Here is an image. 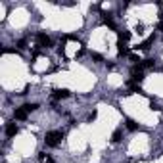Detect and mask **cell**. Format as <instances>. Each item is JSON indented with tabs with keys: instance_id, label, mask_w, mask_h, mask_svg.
Masks as SVG:
<instances>
[{
	"instance_id": "6da1fadb",
	"label": "cell",
	"mask_w": 163,
	"mask_h": 163,
	"mask_svg": "<svg viewBox=\"0 0 163 163\" xmlns=\"http://www.w3.org/2000/svg\"><path fill=\"white\" fill-rule=\"evenodd\" d=\"M61 138H64V134H61L60 130H48L46 136H44V142H46V146H50V148H56V146L61 142Z\"/></svg>"
},
{
	"instance_id": "7a4b0ae2",
	"label": "cell",
	"mask_w": 163,
	"mask_h": 163,
	"mask_svg": "<svg viewBox=\"0 0 163 163\" xmlns=\"http://www.w3.org/2000/svg\"><path fill=\"white\" fill-rule=\"evenodd\" d=\"M36 42H39V46H42V48H48L52 44V40H50V36L46 33H39L36 35Z\"/></svg>"
},
{
	"instance_id": "3957f363",
	"label": "cell",
	"mask_w": 163,
	"mask_h": 163,
	"mask_svg": "<svg viewBox=\"0 0 163 163\" xmlns=\"http://www.w3.org/2000/svg\"><path fill=\"white\" fill-rule=\"evenodd\" d=\"M69 96V90L67 88H56L54 92H52V98L54 100H61V98H67Z\"/></svg>"
},
{
	"instance_id": "277c9868",
	"label": "cell",
	"mask_w": 163,
	"mask_h": 163,
	"mask_svg": "<svg viewBox=\"0 0 163 163\" xmlns=\"http://www.w3.org/2000/svg\"><path fill=\"white\" fill-rule=\"evenodd\" d=\"M154 39H155V36H154V35H150V36H148V39H146V40H142V42H140L138 46H136V50H148L150 46L154 44Z\"/></svg>"
},
{
	"instance_id": "5b68a950",
	"label": "cell",
	"mask_w": 163,
	"mask_h": 163,
	"mask_svg": "<svg viewBox=\"0 0 163 163\" xmlns=\"http://www.w3.org/2000/svg\"><path fill=\"white\" fill-rule=\"evenodd\" d=\"M27 115H29V111L21 106V108H17V109H15L14 117H15V119H19V121H25V119H27Z\"/></svg>"
},
{
	"instance_id": "8992f818",
	"label": "cell",
	"mask_w": 163,
	"mask_h": 163,
	"mask_svg": "<svg viewBox=\"0 0 163 163\" xmlns=\"http://www.w3.org/2000/svg\"><path fill=\"white\" fill-rule=\"evenodd\" d=\"M17 125H15V123H10L8 125V127H6V136H8V138H12V136H15V134H17Z\"/></svg>"
},
{
	"instance_id": "52a82bcc",
	"label": "cell",
	"mask_w": 163,
	"mask_h": 163,
	"mask_svg": "<svg viewBox=\"0 0 163 163\" xmlns=\"http://www.w3.org/2000/svg\"><path fill=\"white\" fill-rule=\"evenodd\" d=\"M117 50H119V56H129L130 54L129 48H127V44H125L123 40H119V42H117Z\"/></svg>"
},
{
	"instance_id": "ba28073f",
	"label": "cell",
	"mask_w": 163,
	"mask_h": 163,
	"mask_svg": "<svg viewBox=\"0 0 163 163\" xmlns=\"http://www.w3.org/2000/svg\"><path fill=\"white\" fill-rule=\"evenodd\" d=\"M102 23H104V25H108L109 29H115V23H113V19L109 17L108 14H102Z\"/></svg>"
},
{
	"instance_id": "9c48e42d",
	"label": "cell",
	"mask_w": 163,
	"mask_h": 163,
	"mask_svg": "<svg viewBox=\"0 0 163 163\" xmlns=\"http://www.w3.org/2000/svg\"><path fill=\"white\" fill-rule=\"evenodd\" d=\"M129 88H130V90H133V92H138V94H144V90H142V88H140L138 85H136V83H133V81H130V83H129Z\"/></svg>"
},
{
	"instance_id": "30bf717a",
	"label": "cell",
	"mask_w": 163,
	"mask_h": 163,
	"mask_svg": "<svg viewBox=\"0 0 163 163\" xmlns=\"http://www.w3.org/2000/svg\"><path fill=\"white\" fill-rule=\"evenodd\" d=\"M140 69H146V67H154V60H144V61H140Z\"/></svg>"
},
{
	"instance_id": "8fae6325",
	"label": "cell",
	"mask_w": 163,
	"mask_h": 163,
	"mask_svg": "<svg viewBox=\"0 0 163 163\" xmlns=\"http://www.w3.org/2000/svg\"><path fill=\"white\" fill-rule=\"evenodd\" d=\"M125 125H127L129 130H136V129H138V125H136L133 119H127V121H125Z\"/></svg>"
},
{
	"instance_id": "7c38bea8",
	"label": "cell",
	"mask_w": 163,
	"mask_h": 163,
	"mask_svg": "<svg viewBox=\"0 0 163 163\" xmlns=\"http://www.w3.org/2000/svg\"><path fill=\"white\" fill-rule=\"evenodd\" d=\"M130 39V33H129V31H125V33H119V40H123V42H125V40H129Z\"/></svg>"
},
{
	"instance_id": "4fadbf2b",
	"label": "cell",
	"mask_w": 163,
	"mask_h": 163,
	"mask_svg": "<svg viewBox=\"0 0 163 163\" xmlns=\"http://www.w3.org/2000/svg\"><path fill=\"white\" fill-rule=\"evenodd\" d=\"M119 140H121V130H115L111 134V142H119Z\"/></svg>"
},
{
	"instance_id": "5bb4252c",
	"label": "cell",
	"mask_w": 163,
	"mask_h": 163,
	"mask_svg": "<svg viewBox=\"0 0 163 163\" xmlns=\"http://www.w3.org/2000/svg\"><path fill=\"white\" fill-rule=\"evenodd\" d=\"M25 109H27V111H35V109L36 108H39V106H36V104H25V106H23Z\"/></svg>"
},
{
	"instance_id": "9a60e30c",
	"label": "cell",
	"mask_w": 163,
	"mask_h": 163,
	"mask_svg": "<svg viewBox=\"0 0 163 163\" xmlns=\"http://www.w3.org/2000/svg\"><path fill=\"white\" fill-rule=\"evenodd\" d=\"M39 161H40V163H44V161H48V163H50L52 159H50V157L46 155V154H40V155H39Z\"/></svg>"
},
{
	"instance_id": "2e32d148",
	"label": "cell",
	"mask_w": 163,
	"mask_h": 163,
	"mask_svg": "<svg viewBox=\"0 0 163 163\" xmlns=\"http://www.w3.org/2000/svg\"><path fill=\"white\" fill-rule=\"evenodd\" d=\"M17 46H19V50H23V48H27V40L21 39V40H17Z\"/></svg>"
},
{
	"instance_id": "e0dca14e",
	"label": "cell",
	"mask_w": 163,
	"mask_h": 163,
	"mask_svg": "<svg viewBox=\"0 0 163 163\" xmlns=\"http://www.w3.org/2000/svg\"><path fill=\"white\" fill-rule=\"evenodd\" d=\"M150 106H152V109H154V111H159V109H161V108H159V106H157V104H155V102H152V104H150Z\"/></svg>"
},
{
	"instance_id": "ac0fdd59",
	"label": "cell",
	"mask_w": 163,
	"mask_h": 163,
	"mask_svg": "<svg viewBox=\"0 0 163 163\" xmlns=\"http://www.w3.org/2000/svg\"><path fill=\"white\" fill-rule=\"evenodd\" d=\"M92 60H96V61H102V60H104V58H102V56H100V54H92Z\"/></svg>"
},
{
	"instance_id": "d6986e66",
	"label": "cell",
	"mask_w": 163,
	"mask_h": 163,
	"mask_svg": "<svg viewBox=\"0 0 163 163\" xmlns=\"http://www.w3.org/2000/svg\"><path fill=\"white\" fill-rule=\"evenodd\" d=\"M96 115H98L96 111H92V113H90V117H88V121H94V119H96Z\"/></svg>"
},
{
	"instance_id": "ffe728a7",
	"label": "cell",
	"mask_w": 163,
	"mask_h": 163,
	"mask_svg": "<svg viewBox=\"0 0 163 163\" xmlns=\"http://www.w3.org/2000/svg\"><path fill=\"white\" fill-rule=\"evenodd\" d=\"M157 31H163V19H161L159 23H157Z\"/></svg>"
}]
</instances>
